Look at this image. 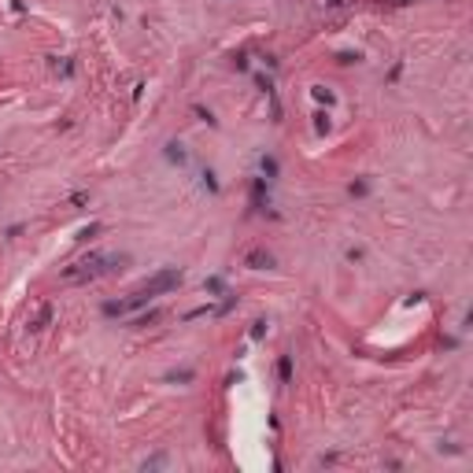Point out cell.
<instances>
[{
    "mask_svg": "<svg viewBox=\"0 0 473 473\" xmlns=\"http://www.w3.org/2000/svg\"><path fill=\"white\" fill-rule=\"evenodd\" d=\"M310 92H314V100H322V104H333V92H329L326 85H314Z\"/></svg>",
    "mask_w": 473,
    "mask_h": 473,
    "instance_id": "cell-6",
    "label": "cell"
},
{
    "mask_svg": "<svg viewBox=\"0 0 473 473\" xmlns=\"http://www.w3.org/2000/svg\"><path fill=\"white\" fill-rule=\"evenodd\" d=\"M48 318H52V307L44 304V307H41V314H37V322H34L30 329H44V326H48Z\"/></svg>",
    "mask_w": 473,
    "mask_h": 473,
    "instance_id": "cell-4",
    "label": "cell"
},
{
    "mask_svg": "<svg viewBox=\"0 0 473 473\" xmlns=\"http://www.w3.org/2000/svg\"><path fill=\"white\" fill-rule=\"evenodd\" d=\"M52 67H56V70H60V74H74V63H70V60H56V63H52Z\"/></svg>",
    "mask_w": 473,
    "mask_h": 473,
    "instance_id": "cell-8",
    "label": "cell"
},
{
    "mask_svg": "<svg viewBox=\"0 0 473 473\" xmlns=\"http://www.w3.org/2000/svg\"><path fill=\"white\" fill-rule=\"evenodd\" d=\"M182 278H185V274L178 270V266H166V270H159L156 278H148L140 288H144L148 296H163V292H170V288H178V285H182Z\"/></svg>",
    "mask_w": 473,
    "mask_h": 473,
    "instance_id": "cell-2",
    "label": "cell"
},
{
    "mask_svg": "<svg viewBox=\"0 0 473 473\" xmlns=\"http://www.w3.org/2000/svg\"><path fill=\"white\" fill-rule=\"evenodd\" d=\"M262 333H266V322H262V318H259V322H252V340H259Z\"/></svg>",
    "mask_w": 473,
    "mask_h": 473,
    "instance_id": "cell-9",
    "label": "cell"
},
{
    "mask_svg": "<svg viewBox=\"0 0 473 473\" xmlns=\"http://www.w3.org/2000/svg\"><path fill=\"white\" fill-rule=\"evenodd\" d=\"M244 262H248L252 270H270L274 266V255L262 252V248H255V252H248V259H244Z\"/></svg>",
    "mask_w": 473,
    "mask_h": 473,
    "instance_id": "cell-3",
    "label": "cell"
},
{
    "mask_svg": "<svg viewBox=\"0 0 473 473\" xmlns=\"http://www.w3.org/2000/svg\"><path fill=\"white\" fill-rule=\"evenodd\" d=\"M170 152H166V159H174V163H185V152H182V144H166Z\"/></svg>",
    "mask_w": 473,
    "mask_h": 473,
    "instance_id": "cell-7",
    "label": "cell"
},
{
    "mask_svg": "<svg viewBox=\"0 0 473 473\" xmlns=\"http://www.w3.org/2000/svg\"><path fill=\"white\" fill-rule=\"evenodd\" d=\"M278 374H281V381H288V377H292V358H288V355H281V362H278Z\"/></svg>",
    "mask_w": 473,
    "mask_h": 473,
    "instance_id": "cell-5",
    "label": "cell"
},
{
    "mask_svg": "<svg viewBox=\"0 0 473 473\" xmlns=\"http://www.w3.org/2000/svg\"><path fill=\"white\" fill-rule=\"evenodd\" d=\"M85 200H89V192H74V196H70V204H74V207H82Z\"/></svg>",
    "mask_w": 473,
    "mask_h": 473,
    "instance_id": "cell-11",
    "label": "cell"
},
{
    "mask_svg": "<svg viewBox=\"0 0 473 473\" xmlns=\"http://www.w3.org/2000/svg\"><path fill=\"white\" fill-rule=\"evenodd\" d=\"M166 381H192V370H182V374H166Z\"/></svg>",
    "mask_w": 473,
    "mask_h": 473,
    "instance_id": "cell-10",
    "label": "cell"
},
{
    "mask_svg": "<svg viewBox=\"0 0 473 473\" xmlns=\"http://www.w3.org/2000/svg\"><path fill=\"white\" fill-rule=\"evenodd\" d=\"M118 262H126V255H104V252H89L85 259L70 262L67 270H63V281H92L100 278V274H111L118 266Z\"/></svg>",
    "mask_w": 473,
    "mask_h": 473,
    "instance_id": "cell-1",
    "label": "cell"
}]
</instances>
